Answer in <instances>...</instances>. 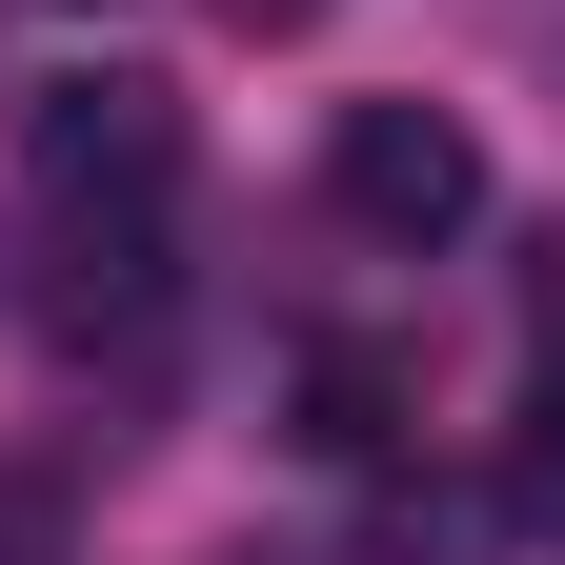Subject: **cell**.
<instances>
[{
    "mask_svg": "<svg viewBox=\"0 0 565 565\" xmlns=\"http://www.w3.org/2000/svg\"><path fill=\"white\" fill-rule=\"evenodd\" d=\"M323 202H343V223H364V243H465L484 223V141L445 121V102H343L323 121Z\"/></svg>",
    "mask_w": 565,
    "mask_h": 565,
    "instance_id": "1",
    "label": "cell"
},
{
    "mask_svg": "<svg viewBox=\"0 0 565 565\" xmlns=\"http://www.w3.org/2000/svg\"><path fill=\"white\" fill-rule=\"evenodd\" d=\"M303 404H323V445H384V404H404V364H364V343H323V384H303Z\"/></svg>",
    "mask_w": 565,
    "mask_h": 565,
    "instance_id": "2",
    "label": "cell"
},
{
    "mask_svg": "<svg viewBox=\"0 0 565 565\" xmlns=\"http://www.w3.org/2000/svg\"><path fill=\"white\" fill-rule=\"evenodd\" d=\"M223 21H243V41H303V21H323V0H223Z\"/></svg>",
    "mask_w": 565,
    "mask_h": 565,
    "instance_id": "3",
    "label": "cell"
}]
</instances>
